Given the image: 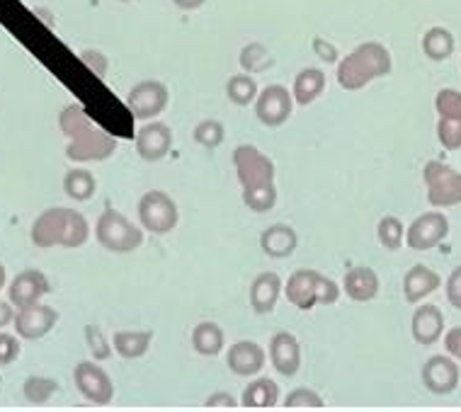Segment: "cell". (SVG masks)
Segmentation results:
<instances>
[{
  "mask_svg": "<svg viewBox=\"0 0 461 412\" xmlns=\"http://www.w3.org/2000/svg\"><path fill=\"white\" fill-rule=\"evenodd\" d=\"M59 127L68 139L66 158L73 163H95L117 153V139L97 127L80 104H71L59 114Z\"/></svg>",
  "mask_w": 461,
  "mask_h": 412,
  "instance_id": "6da1fadb",
  "label": "cell"
},
{
  "mask_svg": "<svg viewBox=\"0 0 461 412\" xmlns=\"http://www.w3.org/2000/svg\"><path fill=\"white\" fill-rule=\"evenodd\" d=\"M30 238L37 247L47 250V247H83L90 238L88 219L76 211V209H66V206H54L47 209L37 216L32 223Z\"/></svg>",
  "mask_w": 461,
  "mask_h": 412,
  "instance_id": "7a4b0ae2",
  "label": "cell"
},
{
  "mask_svg": "<svg viewBox=\"0 0 461 412\" xmlns=\"http://www.w3.org/2000/svg\"><path fill=\"white\" fill-rule=\"evenodd\" d=\"M393 68L389 49L382 41H365L338 64V83L345 90H362L372 80L389 76Z\"/></svg>",
  "mask_w": 461,
  "mask_h": 412,
  "instance_id": "3957f363",
  "label": "cell"
},
{
  "mask_svg": "<svg viewBox=\"0 0 461 412\" xmlns=\"http://www.w3.org/2000/svg\"><path fill=\"white\" fill-rule=\"evenodd\" d=\"M286 301L302 310L313 306H333L340 299V286L316 270H296L286 279Z\"/></svg>",
  "mask_w": 461,
  "mask_h": 412,
  "instance_id": "277c9868",
  "label": "cell"
},
{
  "mask_svg": "<svg viewBox=\"0 0 461 412\" xmlns=\"http://www.w3.org/2000/svg\"><path fill=\"white\" fill-rule=\"evenodd\" d=\"M95 238L110 253H131L141 247L143 230L129 221L122 211L107 206L95 223Z\"/></svg>",
  "mask_w": 461,
  "mask_h": 412,
  "instance_id": "5b68a950",
  "label": "cell"
},
{
  "mask_svg": "<svg viewBox=\"0 0 461 412\" xmlns=\"http://www.w3.org/2000/svg\"><path fill=\"white\" fill-rule=\"evenodd\" d=\"M422 180L428 187V202L435 209L461 204V173L439 160H429L422 170Z\"/></svg>",
  "mask_w": 461,
  "mask_h": 412,
  "instance_id": "8992f818",
  "label": "cell"
},
{
  "mask_svg": "<svg viewBox=\"0 0 461 412\" xmlns=\"http://www.w3.org/2000/svg\"><path fill=\"white\" fill-rule=\"evenodd\" d=\"M139 221L146 230H151L156 236H166L176 228L180 221L176 199L160 190L146 192L139 202Z\"/></svg>",
  "mask_w": 461,
  "mask_h": 412,
  "instance_id": "52a82bcc",
  "label": "cell"
},
{
  "mask_svg": "<svg viewBox=\"0 0 461 412\" xmlns=\"http://www.w3.org/2000/svg\"><path fill=\"white\" fill-rule=\"evenodd\" d=\"M233 166L239 175L240 187H258V184L275 183V163L263 151L246 143L233 151Z\"/></svg>",
  "mask_w": 461,
  "mask_h": 412,
  "instance_id": "ba28073f",
  "label": "cell"
},
{
  "mask_svg": "<svg viewBox=\"0 0 461 412\" xmlns=\"http://www.w3.org/2000/svg\"><path fill=\"white\" fill-rule=\"evenodd\" d=\"M170 103L167 87L158 80H141L127 95V107L139 121H151L163 114Z\"/></svg>",
  "mask_w": 461,
  "mask_h": 412,
  "instance_id": "9c48e42d",
  "label": "cell"
},
{
  "mask_svg": "<svg viewBox=\"0 0 461 412\" xmlns=\"http://www.w3.org/2000/svg\"><path fill=\"white\" fill-rule=\"evenodd\" d=\"M73 381L76 389L80 390V396L90 400L93 405H110L114 398V383H112L110 373L104 372L103 366H97L95 362H80L73 369Z\"/></svg>",
  "mask_w": 461,
  "mask_h": 412,
  "instance_id": "30bf717a",
  "label": "cell"
},
{
  "mask_svg": "<svg viewBox=\"0 0 461 412\" xmlns=\"http://www.w3.org/2000/svg\"><path fill=\"white\" fill-rule=\"evenodd\" d=\"M447 236H449V219L442 211H428L408 226L406 246L411 250H432Z\"/></svg>",
  "mask_w": 461,
  "mask_h": 412,
  "instance_id": "8fae6325",
  "label": "cell"
},
{
  "mask_svg": "<svg viewBox=\"0 0 461 412\" xmlns=\"http://www.w3.org/2000/svg\"><path fill=\"white\" fill-rule=\"evenodd\" d=\"M294 112V97L282 85L265 87L255 100V117L263 121L265 127H282Z\"/></svg>",
  "mask_w": 461,
  "mask_h": 412,
  "instance_id": "7c38bea8",
  "label": "cell"
},
{
  "mask_svg": "<svg viewBox=\"0 0 461 412\" xmlns=\"http://www.w3.org/2000/svg\"><path fill=\"white\" fill-rule=\"evenodd\" d=\"M59 323V310L47 303H34L27 309H20L15 316V333L23 340H41L47 337Z\"/></svg>",
  "mask_w": 461,
  "mask_h": 412,
  "instance_id": "4fadbf2b",
  "label": "cell"
},
{
  "mask_svg": "<svg viewBox=\"0 0 461 412\" xmlns=\"http://www.w3.org/2000/svg\"><path fill=\"white\" fill-rule=\"evenodd\" d=\"M422 386L432 393V396H449L459 386V364L449 357H429L422 364Z\"/></svg>",
  "mask_w": 461,
  "mask_h": 412,
  "instance_id": "5bb4252c",
  "label": "cell"
},
{
  "mask_svg": "<svg viewBox=\"0 0 461 412\" xmlns=\"http://www.w3.org/2000/svg\"><path fill=\"white\" fill-rule=\"evenodd\" d=\"M49 291H51V284L44 272L24 270L10 282L8 299L15 309H27V306L40 303L41 296H47Z\"/></svg>",
  "mask_w": 461,
  "mask_h": 412,
  "instance_id": "9a60e30c",
  "label": "cell"
},
{
  "mask_svg": "<svg viewBox=\"0 0 461 412\" xmlns=\"http://www.w3.org/2000/svg\"><path fill=\"white\" fill-rule=\"evenodd\" d=\"M173 148V131L163 121H151L136 134V153L146 163H158Z\"/></svg>",
  "mask_w": 461,
  "mask_h": 412,
  "instance_id": "2e32d148",
  "label": "cell"
},
{
  "mask_svg": "<svg viewBox=\"0 0 461 412\" xmlns=\"http://www.w3.org/2000/svg\"><path fill=\"white\" fill-rule=\"evenodd\" d=\"M265 349L253 340H240L236 345H230L229 354H226V364H229L230 373L250 379L263 372L265 366Z\"/></svg>",
  "mask_w": 461,
  "mask_h": 412,
  "instance_id": "e0dca14e",
  "label": "cell"
},
{
  "mask_svg": "<svg viewBox=\"0 0 461 412\" xmlns=\"http://www.w3.org/2000/svg\"><path fill=\"white\" fill-rule=\"evenodd\" d=\"M270 362L279 376H296L302 369V347L292 333H277L270 342Z\"/></svg>",
  "mask_w": 461,
  "mask_h": 412,
  "instance_id": "ac0fdd59",
  "label": "cell"
},
{
  "mask_svg": "<svg viewBox=\"0 0 461 412\" xmlns=\"http://www.w3.org/2000/svg\"><path fill=\"white\" fill-rule=\"evenodd\" d=\"M413 337L418 345H435L442 337L445 330V316L435 303H422L420 309H415L413 323H411Z\"/></svg>",
  "mask_w": 461,
  "mask_h": 412,
  "instance_id": "d6986e66",
  "label": "cell"
},
{
  "mask_svg": "<svg viewBox=\"0 0 461 412\" xmlns=\"http://www.w3.org/2000/svg\"><path fill=\"white\" fill-rule=\"evenodd\" d=\"M279 293H282V279H279V274H275V272L258 274L253 284H250V309L258 316H267L277 306Z\"/></svg>",
  "mask_w": 461,
  "mask_h": 412,
  "instance_id": "ffe728a7",
  "label": "cell"
},
{
  "mask_svg": "<svg viewBox=\"0 0 461 412\" xmlns=\"http://www.w3.org/2000/svg\"><path fill=\"white\" fill-rule=\"evenodd\" d=\"M296 246H299V236L286 223H275V226L260 233V247L272 260H285L289 255H294Z\"/></svg>",
  "mask_w": 461,
  "mask_h": 412,
  "instance_id": "44dd1931",
  "label": "cell"
},
{
  "mask_svg": "<svg viewBox=\"0 0 461 412\" xmlns=\"http://www.w3.org/2000/svg\"><path fill=\"white\" fill-rule=\"evenodd\" d=\"M439 284H442V279H439L438 272L429 270L425 264H415L403 277V296H406L408 303H418L428 299L432 291H438Z\"/></svg>",
  "mask_w": 461,
  "mask_h": 412,
  "instance_id": "7402d4cb",
  "label": "cell"
},
{
  "mask_svg": "<svg viewBox=\"0 0 461 412\" xmlns=\"http://www.w3.org/2000/svg\"><path fill=\"white\" fill-rule=\"evenodd\" d=\"M345 293L357 303L372 301L379 293V274L372 267H352L345 274Z\"/></svg>",
  "mask_w": 461,
  "mask_h": 412,
  "instance_id": "603a6c76",
  "label": "cell"
},
{
  "mask_svg": "<svg viewBox=\"0 0 461 412\" xmlns=\"http://www.w3.org/2000/svg\"><path fill=\"white\" fill-rule=\"evenodd\" d=\"M223 345H226V335L219 323L202 320L192 330V347L202 357H219L223 352Z\"/></svg>",
  "mask_w": 461,
  "mask_h": 412,
  "instance_id": "cb8c5ba5",
  "label": "cell"
},
{
  "mask_svg": "<svg viewBox=\"0 0 461 412\" xmlns=\"http://www.w3.org/2000/svg\"><path fill=\"white\" fill-rule=\"evenodd\" d=\"M153 333L149 330H120L112 337V345L122 359H141L151 349Z\"/></svg>",
  "mask_w": 461,
  "mask_h": 412,
  "instance_id": "d4e9b609",
  "label": "cell"
},
{
  "mask_svg": "<svg viewBox=\"0 0 461 412\" xmlns=\"http://www.w3.org/2000/svg\"><path fill=\"white\" fill-rule=\"evenodd\" d=\"M279 403V386L272 379H255L243 389V398H240V405L243 408H258V410H265V408H275Z\"/></svg>",
  "mask_w": 461,
  "mask_h": 412,
  "instance_id": "484cf974",
  "label": "cell"
},
{
  "mask_svg": "<svg viewBox=\"0 0 461 412\" xmlns=\"http://www.w3.org/2000/svg\"><path fill=\"white\" fill-rule=\"evenodd\" d=\"M326 90V73L321 68H306L294 80V103L299 107H309L313 100H319Z\"/></svg>",
  "mask_w": 461,
  "mask_h": 412,
  "instance_id": "4316f807",
  "label": "cell"
},
{
  "mask_svg": "<svg viewBox=\"0 0 461 412\" xmlns=\"http://www.w3.org/2000/svg\"><path fill=\"white\" fill-rule=\"evenodd\" d=\"M64 192L66 197L73 202H88L95 197L97 180L95 175L86 170V167H71L64 177Z\"/></svg>",
  "mask_w": 461,
  "mask_h": 412,
  "instance_id": "83f0119b",
  "label": "cell"
},
{
  "mask_svg": "<svg viewBox=\"0 0 461 412\" xmlns=\"http://www.w3.org/2000/svg\"><path fill=\"white\" fill-rule=\"evenodd\" d=\"M422 54L429 61H447L454 54V37L445 27H432L422 37Z\"/></svg>",
  "mask_w": 461,
  "mask_h": 412,
  "instance_id": "f1b7e54d",
  "label": "cell"
},
{
  "mask_svg": "<svg viewBox=\"0 0 461 412\" xmlns=\"http://www.w3.org/2000/svg\"><path fill=\"white\" fill-rule=\"evenodd\" d=\"M243 204L255 211V214H265L272 211L277 204V187L275 183L258 184V187H243Z\"/></svg>",
  "mask_w": 461,
  "mask_h": 412,
  "instance_id": "f546056e",
  "label": "cell"
},
{
  "mask_svg": "<svg viewBox=\"0 0 461 412\" xmlns=\"http://www.w3.org/2000/svg\"><path fill=\"white\" fill-rule=\"evenodd\" d=\"M226 95H229L233 104L248 107V104L258 100V83L250 76H246V73H239V76H233L226 83Z\"/></svg>",
  "mask_w": 461,
  "mask_h": 412,
  "instance_id": "4dcf8cb0",
  "label": "cell"
},
{
  "mask_svg": "<svg viewBox=\"0 0 461 412\" xmlns=\"http://www.w3.org/2000/svg\"><path fill=\"white\" fill-rule=\"evenodd\" d=\"M56 390H59V383L54 379H47V376H30L23 386L27 403L32 405H44L49 398L54 396Z\"/></svg>",
  "mask_w": 461,
  "mask_h": 412,
  "instance_id": "1f68e13d",
  "label": "cell"
},
{
  "mask_svg": "<svg viewBox=\"0 0 461 412\" xmlns=\"http://www.w3.org/2000/svg\"><path fill=\"white\" fill-rule=\"evenodd\" d=\"M376 236L386 250H398L403 246V223L398 221L396 216H384L376 228Z\"/></svg>",
  "mask_w": 461,
  "mask_h": 412,
  "instance_id": "d6a6232c",
  "label": "cell"
},
{
  "mask_svg": "<svg viewBox=\"0 0 461 412\" xmlns=\"http://www.w3.org/2000/svg\"><path fill=\"white\" fill-rule=\"evenodd\" d=\"M226 139V131H223V124L216 120H204L199 121L194 127V141L204 148H219Z\"/></svg>",
  "mask_w": 461,
  "mask_h": 412,
  "instance_id": "836d02e7",
  "label": "cell"
},
{
  "mask_svg": "<svg viewBox=\"0 0 461 412\" xmlns=\"http://www.w3.org/2000/svg\"><path fill=\"white\" fill-rule=\"evenodd\" d=\"M435 110H438L439 117L461 120V93L459 90H452V87L439 90L438 97H435Z\"/></svg>",
  "mask_w": 461,
  "mask_h": 412,
  "instance_id": "e575fe53",
  "label": "cell"
},
{
  "mask_svg": "<svg viewBox=\"0 0 461 412\" xmlns=\"http://www.w3.org/2000/svg\"><path fill=\"white\" fill-rule=\"evenodd\" d=\"M86 345H88L90 354H93V359H110L112 357V345L110 340L104 337L103 327L100 326H86Z\"/></svg>",
  "mask_w": 461,
  "mask_h": 412,
  "instance_id": "d590c367",
  "label": "cell"
},
{
  "mask_svg": "<svg viewBox=\"0 0 461 412\" xmlns=\"http://www.w3.org/2000/svg\"><path fill=\"white\" fill-rule=\"evenodd\" d=\"M438 139L447 151H456V148H461V120L439 117Z\"/></svg>",
  "mask_w": 461,
  "mask_h": 412,
  "instance_id": "8d00e7d4",
  "label": "cell"
},
{
  "mask_svg": "<svg viewBox=\"0 0 461 412\" xmlns=\"http://www.w3.org/2000/svg\"><path fill=\"white\" fill-rule=\"evenodd\" d=\"M285 408H313V410H321L323 408V398L311 389H294L289 396L285 398Z\"/></svg>",
  "mask_w": 461,
  "mask_h": 412,
  "instance_id": "74e56055",
  "label": "cell"
},
{
  "mask_svg": "<svg viewBox=\"0 0 461 412\" xmlns=\"http://www.w3.org/2000/svg\"><path fill=\"white\" fill-rule=\"evenodd\" d=\"M265 56H267V51H265L260 44H250V47L243 49V54H240V64H243V68L246 71H265Z\"/></svg>",
  "mask_w": 461,
  "mask_h": 412,
  "instance_id": "f35d334b",
  "label": "cell"
},
{
  "mask_svg": "<svg viewBox=\"0 0 461 412\" xmlns=\"http://www.w3.org/2000/svg\"><path fill=\"white\" fill-rule=\"evenodd\" d=\"M20 357V340L15 335L0 333V366L13 364Z\"/></svg>",
  "mask_w": 461,
  "mask_h": 412,
  "instance_id": "ab89813d",
  "label": "cell"
},
{
  "mask_svg": "<svg viewBox=\"0 0 461 412\" xmlns=\"http://www.w3.org/2000/svg\"><path fill=\"white\" fill-rule=\"evenodd\" d=\"M80 61L88 66L90 71H95L97 78H104V76H107V56L97 54V51H83V54H80Z\"/></svg>",
  "mask_w": 461,
  "mask_h": 412,
  "instance_id": "60d3db41",
  "label": "cell"
},
{
  "mask_svg": "<svg viewBox=\"0 0 461 412\" xmlns=\"http://www.w3.org/2000/svg\"><path fill=\"white\" fill-rule=\"evenodd\" d=\"M445 291H447V301L452 303L454 309L461 310V267H456V270L449 274Z\"/></svg>",
  "mask_w": 461,
  "mask_h": 412,
  "instance_id": "b9f144b4",
  "label": "cell"
},
{
  "mask_svg": "<svg viewBox=\"0 0 461 412\" xmlns=\"http://www.w3.org/2000/svg\"><path fill=\"white\" fill-rule=\"evenodd\" d=\"M445 349L454 359H461V326L452 327V330L445 335Z\"/></svg>",
  "mask_w": 461,
  "mask_h": 412,
  "instance_id": "7bdbcfd3",
  "label": "cell"
},
{
  "mask_svg": "<svg viewBox=\"0 0 461 412\" xmlns=\"http://www.w3.org/2000/svg\"><path fill=\"white\" fill-rule=\"evenodd\" d=\"M207 408H223V410H229V408H236V398L230 396V393H214V396L207 398Z\"/></svg>",
  "mask_w": 461,
  "mask_h": 412,
  "instance_id": "ee69618b",
  "label": "cell"
},
{
  "mask_svg": "<svg viewBox=\"0 0 461 412\" xmlns=\"http://www.w3.org/2000/svg\"><path fill=\"white\" fill-rule=\"evenodd\" d=\"M15 306L10 303V299L8 301H0V330L8 327L10 323H15Z\"/></svg>",
  "mask_w": 461,
  "mask_h": 412,
  "instance_id": "f6af8a7d",
  "label": "cell"
},
{
  "mask_svg": "<svg viewBox=\"0 0 461 412\" xmlns=\"http://www.w3.org/2000/svg\"><path fill=\"white\" fill-rule=\"evenodd\" d=\"M173 3H176L180 10H197V8H202L207 0H173Z\"/></svg>",
  "mask_w": 461,
  "mask_h": 412,
  "instance_id": "bcb514c9",
  "label": "cell"
},
{
  "mask_svg": "<svg viewBox=\"0 0 461 412\" xmlns=\"http://www.w3.org/2000/svg\"><path fill=\"white\" fill-rule=\"evenodd\" d=\"M5 282H8V274H5V267L0 264V289L5 286Z\"/></svg>",
  "mask_w": 461,
  "mask_h": 412,
  "instance_id": "7dc6e473",
  "label": "cell"
},
{
  "mask_svg": "<svg viewBox=\"0 0 461 412\" xmlns=\"http://www.w3.org/2000/svg\"><path fill=\"white\" fill-rule=\"evenodd\" d=\"M122 3H129V0H122Z\"/></svg>",
  "mask_w": 461,
  "mask_h": 412,
  "instance_id": "c3c4849f",
  "label": "cell"
}]
</instances>
